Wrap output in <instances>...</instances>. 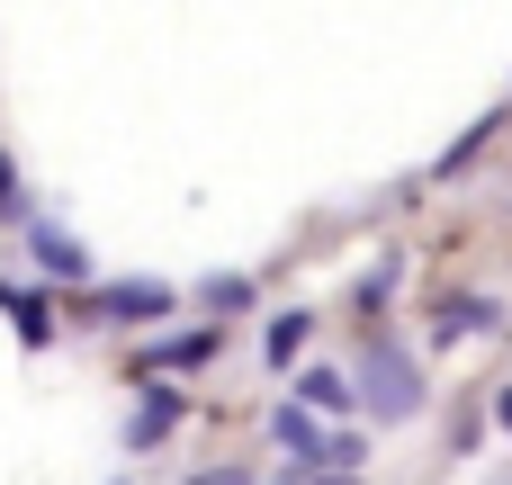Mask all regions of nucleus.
I'll return each mask as SVG.
<instances>
[{"instance_id": "f257e3e1", "label": "nucleus", "mask_w": 512, "mask_h": 485, "mask_svg": "<svg viewBox=\"0 0 512 485\" xmlns=\"http://www.w3.org/2000/svg\"><path fill=\"white\" fill-rule=\"evenodd\" d=\"M351 405H369L378 423H414V414H423V369H414V360H405V351H396V342L378 333V342L360 351V378H351Z\"/></svg>"}, {"instance_id": "f03ea898", "label": "nucleus", "mask_w": 512, "mask_h": 485, "mask_svg": "<svg viewBox=\"0 0 512 485\" xmlns=\"http://www.w3.org/2000/svg\"><path fill=\"white\" fill-rule=\"evenodd\" d=\"M153 315H171V288H153V279L99 288V324H153Z\"/></svg>"}, {"instance_id": "7ed1b4c3", "label": "nucleus", "mask_w": 512, "mask_h": 485, "mask_svg": "<svg viewBox=\"0 0 512 485\" xmlns=\"http://www.w3.org/2000/svg\"><path fill=\"white\" fill-rule=\"evenodd\" d=\"M171 423H180V396H171V387H144V396H135V414H126V450L171 441Z\"/></svg>"}, {"instance_id": "20e7f679", "label": "nucleus", "mask_w": 512, "mask_h": 485, "mask_svg": "<svg viewBox=\"0 0 512 485\" xmlns=\"http://www.w3.org/2000/svg\"><path fill=\"white\" fill-rule=\"evenodd\" d=\"M0 306H9V324H18V342H27V351H45V342H54V306H45V297L0 288Z\"/></svg>"}, {"instance_id": "39448f33", "label": "nucleus", "mask_w": 512, "mask_h": 485, "mask_svg": "<svg viewBox=\"0 0 512 485\" xmlns=\"http://www.w3.org/2000/svg\"><path fill=\"white\" fill-rule=\"evenodd\" d=\"M27 234H36V261H45L54 279H90V252H81L72 234H54V225H27Z\"/></svg>"}, {"instance_id": "423d86ee", "label": "nucleus", "mask_w": 512, "mask_h": 485, "mask_svg": "<svg viewBox=\"0 0 512 485\" xmlns=\"http://www.w3.org/2000/svg\"><path fill=\"white\" fill-rule=\"evenodd\" d=\"M198 360H216V333H171L144 351V369H198Z\"/></svg>"}, {"instance_id": "0eeeda50", "label": "nucleus", "mask_w": 512, "mask_h": 485, "mask_svg": "<svg viewBox=\"0 0 512 485\" xmlns=\"http://www.w3.org/2000/svg\"><path fill=\"white\" fill-rule=\"evenodd\" d=\"M270 441H279V450H297V459H315V450H324V432H315V414H306V405H279V414H270Z\"/></svg>"}, {"instance_id": "6e6552de", "label": "nucleus", "mask_w": 512, "mask_h": 485, "mask_svg": "<svg viewBox=\"0 0 512 485\" xmlns=\"http://www.w3.org/2000/svg\"><path fill=\"white\" fill-rule=\"evenodd\" d=\"M495 324V297H450L441 306V342H468V333H486Z\"/></svg>"}, {"instance_id": "1a4fd4ad", "label": "nucleus", "mask_w": 512, "mask_h": 485, "mask_svg": "<svg viewBox=\"0 0 512 485\" xmlns=\"http://www.w3.org/2000/svg\"><path fill=\"white\" fill-rule=\"evenodd\" d=\"M297 405H324V414H351V378H342V369H306V378H297Z\"/></svg>"}, {"instance_id": "9d476101", "label": "nucleus", "mask_w": 512, "mask_h": 485, "mask_svg": "<svg viewBox=\"0 0 512 485\" xmlns=\"http://www.w3.org/2000/svg\"><path fill=\"white\" fill-rule=\"evenodd\" d=\"M306 333H315V324H306V315L288 306V315L270 324V360H297V351H306Z\"/></svg>"}, {"instance_id": "9b49d317", "label": "nucleus", "mask_w": 512, "mask_h": 485, "mask_svg": "<svg viewBox=\"0 0 512 485\" xmlns=\"http://www.w3.org/2000/svg\"><path fill=\"white\" fill-rule=\"evenodd\" d=\"M243 297H252V279H207V306H225V315H234Z\"/></svg>"}, {"instance_id": "f8f14e48", "label": "nucleus", "mask_w": 512, "mask_h": 485, "mask_svg": "<svg viewBox=\"0 0 512 485\" xmlns=\"http://www.w3.org/2000/svg\"><path fill=\"white\" fill-rule=\"evenodd\" d=\"M0 216H27V198H18V162L0 153Z\"/></svg>"}, {"instance_id": "ddd939ff", "label": "nucleus", "mask_w": 512, "mask_h": 485, "mask_svg": "<svg viewBox=\"0 0 512 485\" xmlns=\"http://www.w3.org/2000/svg\"><path fill=\"white\" fill-rule=\"evenodd\" d=\"M198 485H252V477H243V468H207Z\"/></svg>"}, {"instance_id": "4468645a", "label": "nucleus", "mask_w": 512, "mask_h": 485, "mask_svg": "<svg viewBox=\"0 0 512 485\" xmlns=\"http://www.w3.org/2000/svg\"><path fill=\"white\" fill-rule=\"evenodd\" d=\"M495 423H504V432H512V387H504V396H495Z\"/></svg>"}, {"instance_id": "2eb2a0df", "label": "nucleus", "mask_w": 512, "mask_h": 485, "mask_svg": "<svg viewBox=\"0 0 512 485\" xmlns=\"http://www.w3.org/2000/svg\"><path fill=\"white\" fill-rule=\"evenodd\" d=\"M315 485H360V477H315Z\"/></svg>"}]
</instances>
